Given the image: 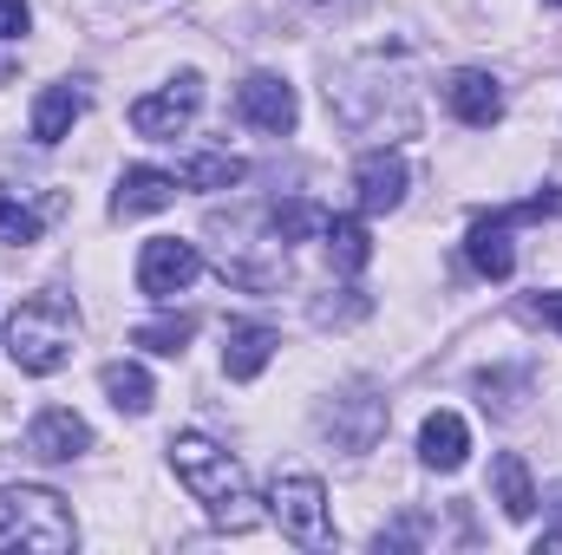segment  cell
I'll return each instance as SVG.
<instances>
[{
    "mask_svg": "<svg viewBox=\"0 0 562 555\" xmlns=\"http://www.w3.org/2000/svg\"><path fill=\"white\" fill-rule=\"evenodd\" d=\"M170 464H177L183 490L210 510V523H216V530H256V523H262V510H256V497H249L243 464H236L216 438H203V431H177V438H170Z\"/></svg>",
    "mask_w": 562,
    "mask_h": 555,
    "instance_id": "obj_1",
    "label": "cell"
},
{
    "mask_svg": "<svg viewBox=\"0 0 562 555\" xmlns=\"http://www.w3.org/2000/svg\"><path fill=\"white\" fill-rule=\"evenodd\" d=\"M79 543V523L59 490L46 484H0V555H66Z\"/></svg>",
    "mask_w": 562,
    "mask_h": 555,
    "instance_id": "obj_2",
    "label": "cell"
},
{
    "mask_svg": "<svg viewBox=\"0 0 562 555\" xmlns=\"http://www.w3.org/2000/svg\"><path fill=\"white\" fill-rule=\"evenodd\" d=\"M72 340H79V314L66 294H33L13 320H7V360L33 380L59 373L72 360Z\"/></svg>",
    "mask_w": 562,
    "mask_h": 555,
    "instance_id": "obj_3",
    "label": "cell"
},
{
    "mask_svg": "<svg viewBox=\"0 0 562 555\" xmlns=\"http://www.w3.org/2000/svg\"><path fill=\"white\" fill-rule=\"evenodd\" d=\"M269 517H276L294 543H307V550H327V543H334L327 484H321L314 471H281L276 484H269Z\"/></svg>",
    "mask_w": 562,
    "mask_h": 555,
    "instance_id": "obj_4",
    "label": "cell"
},
{
    "mask_svg": "<svg viewBox=\"0 0 562 555\" xmlns=\"http://www.w3.org/2000/svg\"><path fill=\"white\" fill-rule=\"evenodd\" d=\"M196 112H203V79H196V72H177L170 86L144 92L138 105H132V132H138V138H177Z\"/></svg>",
    "mask_w": 562,
    "mask_h": 555,
    "instance_id": "obj_5",
    "label": "cell"
},
{
    "mask_svg": "<svg viewBox=\"0 0 562 555\" xmlns=\"http://www.w3.org/2000/svg\"><path fill=\"white\" fill-rule=\"evenodd\" d=\"M203 275V256H196V242H183V236H150L138 256V287L150 301H177L190 281Z\"/></svg>",
    "mask_w": 562,
    "mask_h": 555,
    "instance_id": "obj_6",
    "label": "cell"
},
{
    "mask_svg": "<svg viewBox=\"0 0 562 555\" xmlns=\"http://www.w3.org/2000/svg\"><path fill=\"white\" fill-rule=\"evenodd\" d=\"M406 183H413V170H406L400 150H367V157L353 163L360 216H386V209H400V203H406Z\"/></svg>",
    "mask_w": 562,
    "mask_h": 555,
    "instance_id": "obj_7",
    "label": "cell"
},
{
    "mask_svg": "<svg viewBox=\"0 0 562 555\" xmlns=\"http://www.w3.org/2000/svg\"><path fill=\"white\" fill-rule=\"evenodd\" d=\"M236 105H243V118H249L256 132H269V138H288V132L301 125L294 86L276 79V72H249V79H243V92H236Z\"/></svg>",
    "mask_w": 562,
    "mask_h": 555,
    "instance_id": "obj_8",
    "label": "cell"
},
{
    "mask_svg": "<svg viewBox=\"0 0 562 555\" xmlns=\"http://www.w3.org/2000/svg\"><path fill=\"white\" fill-rule=\"evenodd\" d=\"M26 451L46 457V464H66L79 451H92V424L72 412V406H46V412L26 424Z\"/></svg>",
    "mask_w": 562,
    "mask_h": 555,
    "instance_id": "obj_9",
    "label": "cell"
},
{
    "mask_svg": "<svg viewBox=\"0 0 562 555\" xmlns=\"http://www.w3.org/2000/svg\"><path fill=\"white\" fill-rule=\"evenodd\" d=\"M177 203V170H157V163H132L112 190V216L132 223V216H150V209H170Z\"/></svg>",
    "mask_w": 562,
    "mask_h": 555,
    "instance_id": "obj_10",
    "label": "cell"
},
{
    "mask_svg": "<svg viewBox=\"0 0 562 555\" xmlns=\"http://www.w3.org/2000/svg\"><path fill=\"white\" fill-rule=\"evenodd\" d=\"M510 229H517V216H510V209H491V216H477V223H471V236H464V256H471V269H477V275L504 281L510 269H517Z\"/></svg>",
    "mask_w": 562,
    "mask_h": 555,
    "instance_id": "obj_11",
    "label": "cell"
},
{
    "mask_svg": "<svg viewBox=\"0 0 562 555\" xmlns=\"http://www.w3.org/2000/svg\"><path fill=\"white\" fill-rule=\"evenodd\" d=\"M445 105L464 118V125H497L504 118V86L491 79V72H451V86H445Z\"/></svg>",
    "mask_w": 562,
    "mask_h": 555,
    "instance_id": "obj_12",
    "label": "cell"
},
{
    "mask_svg": "<svg viewBox=\"0 0 562 555\" xmlns=\"http://www.w3.org/2000/svg\"><path fill=\"white\" fill-rule=\"evenodd\" d=\"M269 360H276V327H262V320H229V333H223V373H229V380H256Z\"/></svg>",
    "mask_w": 562,
    "mask_h": 555,
    "instance_id": "obj_13",
    "label": "cell"
},
{
    "mask_svg": "<svg viewBox=\"0 0 562 555\" xmlns=\"http://www.w3.org/2000/svg\"><path fill=\"white\" fill-rule=\"evenodd\" d=\"M79 112H86V86H72V79L46 86V92L33 99V144H59V138H72Z\"/></svg>",
    "mask_w": 562,
    "mask_h": 555,
    "instance_id": "obj_14",
    "label": "cell"
},
{
    "mask_svg": "<svg viewBox=\"0 0 562 555\" xmlns=\"http://www.w3.org/2000/svg\"><path fill=\"white\" fill-rule=\"evenodd\" d=\"M419 457L425 471H458L464 457H471V431H464V418L458 412H431L419 424Z\"/></svg>",
    "mask_w": 562,
    "mask_h": 555,
    "instance_id": "obj_15",
    "label": "cell"
},
{
    "mask_svg": "<svg viewBox=\"0 0 562 555\" xmlns=\"http://www.w3.org/2000/svg\"><path fill=\"white\" fill-rule=\"evenodd\" d=\"M491 490H497V503H504L510 523H530L537 517V484H530V464L517 451H497L491 457Z\"/></svg>",
    "mask_w": 562,
    "mask_h": 555,
    "instance_id": "obj_16",
    "label": "cell"
},
{
    "mask_svg": "<svg viewBox=\"0 0 562 555\" xmlns=\"http://www.w3.org/2000/svg\"><path fill=\"white\" fill-rule=\"evenodd\" d=\"M321 242H327V256H334V269H340V275H360V269L373 262V236H367V223H360V216H327Z\"/></svg>",
    "mask_w": 562,
    "mask_h": 555,
    "instance_id": "obj_17",
    "label": "cell"
},
{
    "mask_svg": "<svg viewBox=\"0 0 562 555\" xmlns=\"http://www.w3.org/2000/svg\"><path fill=\"white\" fill-rule=\"evenodd\" d=\"M99 386H105V399H112L119 412H132V418H144L150 399H157V386H150V373H144L138 360H112V366L99 373Z\"/></svg>",
    "mask_w": 562,
    "mask_h": 555,
    "instance_id": "obj_18",
    "label": "cell"
},
{
    "mask_svg": "<svg viewBox=\"0 0 562 555\" xmlns=\"http://www.w3.org/2000/svg\"><path fill=\"white\" fill-rule=\"evenodd\" d=\"M249 177V163L243 157H229V150H203V157H190L183 170H177V183L183 190H236Z\"/></svg>",
    "mask_w": 562,
    "mask_h": 555,
    "instance_id": "obj_19",
    "label": "cell"
},
{
    "mask_svg": "<svg viewBox=\"0 0 562 555\" xmlns=\"http://www.w3.org/2000/svg\"><path fill=\"white\" fill-rule=\"evenodd\" d=\"M269 229H276V242H307V236L327 229V209H314L307 196H288V203L269 209Z\"/></svg>",
    "mask_w": 562,
    "mask_h": 555,
    "instance_id": "obj_20",
    "label": "cell"
},
{
    "mask_svg": "<svg viewBox=\"0 0 562 555\" xmlns=\"http://www.w3.org/2000/svg\"><path fill=\"white\" fill-rule=\"evenodd\" d=\"M190 333H196V320H190V314H157V320L132 327V340H138L144 353H183V347H190Z\"/></svg>",
    "mask_w": 562,
    "mask_h": 555,
    "instance_id": "obj_21",
    "label": "cell"
},
{
    "mask_svg": "<svg viewBox=\"0 0 562 555\" xmlns=\"http://www.w3.org/2000/svg\"><path fill=\"white\" fill-rule=\"evenodd\" d=\"M0 242H13V249L40 242V216L26 203H13V196H0Z\"/></svg>",
    "mask_w": 562,
    "mask_h": 555,
    "instance_id": "obj_22",
    "label": "cell"
},
{
    "mask_svg": "<svg viewBox=\"0 0 562 555\" xmlns=\"http://www.w3.org/2000/svg\"><path fill=\"white\" fill-rule=\"evenodd\" d=\"M537 503L550 510V523H543V536H537V550H562V484H557V490H543Z\"/></svg>",
    "mask_w": 562,
    "mask_h": 555,
    "instance_id": "obj_23",
    "label": "cell"
},
{
    "mask_svg": "<svg viewBox=\"0 0 562 555\" xmlns=\"http://www.w3.org/2000/svg\"><path fill=\"white\" fill-rule=\"evenodd\" d=\"M33 26V7L26 0H0V39H20Z\"/></svg>",
    "mask_w": 562,
    "mask_h": 555,
    "instance_id": "obj_24",
    "label": "cell"
},
{
    "mask_svg": "<svg viewBox=\"0 0 562 555\" xmlns=\"http://www.w3.org/2000/svg\"><path fill=\"white\" fill-rule=\"evenodd\" d=\"M537 314H543V320L562 333V294H537Z\"/></svg>",
    "mask_w": 562,
    "mask_h": 555,
    "instance_id": "obj_25",
    "label": "cell"
},
{
    "mask_svg": "<svg viewBox=\"0 0 562 555\" xmlns=\"http://www.w3.org/2000/svg\"><path fill=\"white\" fill-rule=\"evenodd\" d=\"M557 7H562V0H557Z\"/></svg>",
    "mask_w": 562,
    "mask_h": 555,
    "instance_id": "obj_26",
    "label": "cell"
}]
</instances>
